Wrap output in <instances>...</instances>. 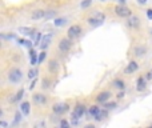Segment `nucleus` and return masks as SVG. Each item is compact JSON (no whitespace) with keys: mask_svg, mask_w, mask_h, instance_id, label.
<instances>
[{"mask_svg":"<svg viewBox=\"0 0 152 128\" xmlns=\"http://www.w3.org/2000/svg\"><path fill=\"white\" fill-rule=\"evenodd\" d=\"M45 15H47V12L43 10H36L34 13H32V19L34 20H39V19H43L45 18Z\"/></svg>","mask_w":152,"mask_h":128,"instance_id":"11","label":"nucleus"},{"mask_svg":"<svg viewBox=\"0 0 152 128\" xmlns=\"http://www.w3.org/2000/svg\"><path fill=\"white\" fill-rule=\"evenodd\" d=\"M67 34H68V37H69V39H75V37H77L79 35L81 34L80 26H77V24H75V26H71Z\"/></svg>","mask_w":152,"mask_h":128,"instance_id":"5","label":"nucleus"},{"mask_svg":"<svg viewBox=\"0 0 152 128\" xmlns=\"http://www.w3.org/2000/svg\"><path fill=\"white\" fill-rule=\"evenodd\" d=\"M137 3H140V4H145V3H147V0H137Z\"/></svg>","mask_w":152,"mask_h":128,"instance_id":"35","label":"nucleus"},{"mask_svg":"<svg viewBox=\"0 0 152 128\" xmlns=\"http://www.w3.org/2000/svg\"><path fill=\"white\" fill-rule=\"evenodd\" d=\"M145 79H148V80H151V79H152V69H151L150 72L147 73V76H145Z\"/></svg>","mask_w":152,"mask_h":128,"instance_id":"33","label":"nucleus"},{"mask_svg":"<svg viewBox=\"0 0 152 128\" xmlns=\"http://www.w3.org/2000/svg\"><path fill=\"white\" fill-rule=\"evenodd\" d=\"M147 18L152 19V10H147Z\"/></svg>","mask_w":152,"mask_h":128,"instance_id":"32","label":"nucleus"},{"mask_svg":"<svg viewBox=\"0 0 152 128\" xmlns=\"http://www.w3.org/2000/svg\"><path fill=\"white\" fill-rule=\"evenodd\" d=\"M137 68H139V64H137L136 61H131V63L128 64V67L126 68V73H132V72H135Z\"/></svg>","mask_w":152,"mask_h":128,"instance_id":"13","label":"nucleus"},{"mask_svg":"<svg viewBox=\"0 0 152 128\" xmlns=\"http://www.w3.org/2000/svg\"><path fill=\"white\" fill-rule=\"evenodd\" d=\"M58 69V61L51 60L50 61V71H56Z\"/></svg>","mask_w":152,"mask_h":128,"instance_id":"23","label":"nucleus"},{"mask_svg":"<svg viewBox=\"0 0 152 128\" xmlns=\"http://www.w3.org/2000/svg\"><path fill=\"white\" fill-rule=\"evenodd\" d=\"M45 58H47V53L43 51L42 53H39V59H37V63H43V61L45 60Z\"/></svg>","mask_w":152,"mask_h":128,"instance_id":"24","label":"nucleus"},{"mask_svg":"<svg viewBox=\"0 0 152 128\" xmlns=\"http://www.w3.org/2000/svg\"><path fill=\"white\" fill-rule=\"evenodd\" d=\"M72 43L69 39H63L60 40V43H59V50L61 51V52H67V51H69V48H71Z\"/></svg>","mask_w":152,"mask_h":128,"instance_id":"8","label":"nucleus"},{"mask_svg":"<svg viewBox=\"0 0 152 128\" xmlns=\"http://www.w3.org/2000/svg\"><path fill=\"white\" fill-rule=\"evenodd\" d=\"M21 76H23L21 71L19 69V68H13V69L10 71L8 79H10V81H12V83H19V81L21 80Z\"/></svg>","mask_w":152,"mask_h":128,"instance_id":"2","label":"nucleus"},{"mask_svg":"<svg viewBox=\"0 0 152 128\" xmlns=\"http://www.w3.org/2000/svg\"><path fill=\"white\" fill-rule=\"evenodd\" d=\"M103 21H104V15H103L102 12H96V15L88 19V23L91 24L92 27H99V26H102Z\"/></svg>","mask_w":152,"mask_h":128,"instance_id":"1","label":"nucleus"},{"mask_svg":"<svg viewBox=\"0 0 152 128\" xmlns=\"http://www.w3.org/2000/svg\"><path fill=\"white\" fill-rule=\"evenodd\" d=\"M68 108H69V105L67 104V103H60V104H56V105H53V112L55 113H64V112H67L68 111Z\"/></svg>","mask_w":152,"mask_h":128,"instance_id":"7","label":"nucleus"},{"mask_svg":"<svg viewBox=\"0 0 152 128\" xmlns=\"http://www.w3.org/2000/svg\"><path fill=\"white\" fill-rule=\"evenodd\" d=\"M23 94H24V89H20V91H19L18 94H16V96L13 97L12 102H19V100L21 99V96H23Z\"/></svg>","mask_w":152,"mask_h":128,"instance_id":"22","label":"nucleus"},{"mask_svg":"<svg viewBox=\"0 0 152 128\" xmlns=\"http://www.w3.org/2000/svg\"><path fill=\"white\" fill-rule=\"evenodd\" d=\"M86 113V107L81 104H79L77 107H75V111L72 112V120H74V124L77 123V120L81 118V116Z\"/></svg>","mask_w":152,"mask_h":128,"instance_id":"3","label":"nucleus"},{"mask_svg":"<svg viewBox=\"0 0 152 128\" xmlns=\"http://www.w3.org/2000/svg\"><path fill=\"white\" fill-rule=\"evenodd\" d=\"M36 75H37V71L36 69H29V72H28V78L29 79H35V78H36Z\"/></svg>","mask_w":152,"mask_h":128,"instance_id":"27","label":"nucleus"},{"mask_svg":"<svg viewBox=\"0 0 152 128\" xmlns=\"http://www.w3.org/2000/svg\"><path fill=\"white\" fill-rule=\"evenodd\" d=\"M53 24H55L56 27H61L66 24V19H56V20L53 21Z\"/></svg>","mask_w":152,"mask_h":128,"instance_id":"21","label":"nucleus"},{"mask_svg":"<svg viewBox=\"0 0 152 128\" xmlns=\"http://www.w3.org/2000/svg\"><path fill=\"white\" fill-rule=\"evenodd\" d=\"M145 89V81H144V78H140L137 80V91H144Z\"/></svg>","mask_w":152,"mask_h":128,"instance_id":"16","label":"nucleus"},{"mask_svg":"<svg viewBox=\"0 0 152 128\" xmlns=\"http://www.w3.org/2000/svg\"><path fill=\"white\" fill-rule=\"evenodd\" d=\"M0 126H1V127H7L8 124L5 123V121H3V120H1V121H0Z\"/></svg>","mask_w":152,"mask_h":128,"instance_id":"34","label":"nucleus"},{"mask_svg":"<svg viewBox=\"0 0 152 128\" xmlns=\"http://www.w3.org/2000/svg\"><path fill=\"white\" fill-rule=\"evenodd\" d=\"M91 3H92V0H83L80 5H81V8H88L91 5Z\"/></svg>","mask_w":152,"mask_h":128,"instance_id":"26","label":"nucleus"},{"mask_svg":"<svg viewBox=\"0 0 152 128\" xmlns=\"http://www.w3.org/2000/svg\"><path fill=\"white\" fill-rule=\"evenodd\" d=\"M104 118H107V110H105V111H100V112L95 116V119H96V120H103Z\"/></svg>","mask_w":152,"mask_h":128,"instance_id":"20","label":"nucleus"},{"mask_svg":"<svg viewBox=\"0 0 152 128\" xmlns=\"http://www.w3.org/2000/svg\"><path fill=\"white\" fill-rule=\"evenodd\" d=\"M123 96H124V92H120V94L118 95V97H120V99H121V97H123Z\"/></svg>","mask_w":152,"mask_h":128,"instance_id":"37","label":"nucleus"},{"mask_svg":"<svg viewBox=\"0 0 152 128\" xmlns=\"http://www.w3.org/2000/svg\"><path fill=\"white\" fill-rule=\"evenodd\" d=\"M119 3H120V4H124V3H126V0H119Z\"/></svg>","mask_w":152,"mask_h":128,"instance_id":"38","label":"nucleus"},{"mask_svg":"<svg viewBox=\"0 0 152 128\" xmlns=\"http://www.w3.org/2000/svg\"><path fill=\"white\" fill-rule=\"evenodd\" d=\"M19 31H20L21 34H24V35H29V36H32V35L35 34V31L32 28H26V27H21Z\"/></svg>","mask_w":152,"mask_h":128,"instance_id":"17","label":"nucleus"},{"mask_svg":"<svg viewBox=\"0 0 152 128\" xmlns=\"http://www.w3.org/2000/svg\"><path fill=\"white\" fill-rule=\"evenodd\" d=\"M53 35L52 34H47V35H43L42 40H40V48L42 50H45V48L48 47V45L51 44V40H52Z\"/></svg>","mask_w":152,"mask_h":128,"instance_id":"6","label":"nucleus"},{"mask_svg":"<svg viewBox=\"0 0 152 128\" xmlns=\"http://www.w3.org/2000/svg\"><path fill=\"white\" fill-rule=\"evenodd\" d=\"M115 87H118L119 89H124V83H123V80H115Z\"/></svg>","mask_w":152,"mask_h":128,"instance_id":"25","label":"nucleus"},{"mask_svg":"<svg viewBox=\"0 0 152 128\" xmlns=\"http://www.w3.org/2000/svg\"><path fill=\"white\" fill-rule=\"evenodd\" d=\"M20 113H21V111L16 113V116H15V118H16V119H15V124H18L19 121H20V119H21V118H20Z\"/></svg>","mask_w":152,"mask_h":128,"instance_id":"31","label":"nucleus"},{"mask_svg":"<svg viewBox=\"0 0 152 128\" xmlns=\"http://www.w3.org/2000/svg\"><path fill=\"white\" fill-rule=\"evenodd\" d=\"M99 112H100V108H99V107H96V105H94V107L89 108V115H92L94 118H95V116H96Z\"/></svg>","mask_w":152,"mask_h":128,"instance_id":"19","label":"nucleus"},{"mask_svg":"<svg viewBox=\"0 0 152 128\" xmlns=\"http://www.w3.org/2000/svg\"><path fill=\"white\" fill-rule=\"evenodd\" d=\"M115 12H116V15L120 16V18H129V16H131V10H129L128 7H126L124 4L118 5V7L115 8Z\"/></svg>","mask_w":152,"mask_h":128,"instance_id":"4","label":"nucleus"},{"mask_svg":"<svg viewBox=\"0 0 152 128\" xmlns=\"http://www.w3.org/2000/svg\"><path fill=\"white\" fill-rule=\"evenodd\" d=\"M145 51H147V48L145 47H136L135 48V55L136 56H143L145 53Z\"/></svg>","mask_w":152,"mask_h":128,"instance_id":"18","label":"nucleus"},{"mask_svg":"<svg viewBox=\"0 0 152 128\" xmlns=\"http://www.w3.org/2000/svg\"><path fill=\"white\" fill-rule=\"evenodd\" d=\"M108 99H110V92H107V91L100 92V94L97 95V97H96V100L99 103H105Z\"/></svg>","mask_w":152,"mask_h":128,"instance_id":"10","label":"nucleus"},{"mask_svg":"<svg viewBox=\"0 0 152 128\" xmlns=\"http://www.w3.org/2000/svg\"><path fill=\"white\" fill-rule=\"evenodd\" d=\"M104 107H105V110H113V108L116 107V104H115V103H107V102H105Z\"/></svg>","mask_w":152,"mask_h":128,"instance_id":"28","label":"nucleus"},{"mask_svg":"<svg viewBox=\"0 0 152 128\" xmlns=\"http://www.w3.org/2000/svg\"><path fill=\"white\" fill-rule=\"evenodd\" d=\"M42 35H40V34H37L36 35V37H35V44H36V45H40V40H42Z\"/></svg>","mask_w":152,"mask_h":128,"instance_id":"29","label":"nucleus"},{"mask_svg":"<svg viewBox=\"0 0 152 128\" xmlns=\"http://www.w3.org/2000/svg\"><path fill=\"white\" fill-rule=\"evenodd\" d=\"M69 126V123L67 120H61L60 121V127H63V128H66V127H68Z\"/></svg>","mask_w":152,"mask_h":128,"instance_id":"30","label":"nucleus"},{"mask_svg":"<svg viewBox=\"0 0 152 128\" xmlns=\"http://www.w3.org/2000/svg\"><path fill=\"white\" fill-rule=\"evenodd\" d=\"M29 110H31V105H29L28 102H23L20 105V111L23 115H28L29 113Z\"/></svg>","mask_w":152,"mask_h":128,"instance_id":"12","label":"nucleus"},{"mask_svg":"<svg viewBox=\"0 0 152 128\" xmlns=\"http://www.w3.org/2000/svg\"><path fill=\"white\" fill-rule=\"evenodd\" d=\"M128 27H132V28H136V27H139V19L136 18V16H131V18L128 19Z\"/></svg>","mask_w":152,"mask_h":128,"instance_id":"14","label":"nucleus"},{"mask_svg":"<svg viewBox=\"0 0 152 128\" xmlns=\"http://www.w3.org/2000/svg\"><path fill=\"white\" fill-rule=\"evenodd\" d=\"M35 83H36V80H34V81H32V84H31V86H29V88H34V87H35Z\"/></svg>","mask_w":152,"mask_h":128,"instance_id":"36","label":"nucleus"},{"mask_svg":"<svg viewBox=\"0 0 152 128\" xmlns=\"http://www.w3.org/2000/svg\"><path fill=\"white\" fill-rule=\"evenodd\" d=\"M37 59H39V58H37V53L35 52L34 50H32L31 52H29V61H31V64H32V65L36 64V63H37Z\"/></svg>","mask_w":152,"mask_h":128,"instance_id":"15","label":"nucleus"},{"mask_svg":"<svg viewBox=\"0 0 152 128\" xmlns=\"http://www.w3.org/2000/svg\"><path fill=\"white\" fill-rule=\"evenodd\" d=\"M34 102L36 103V104H45V103H47V97L42 94H35L34 95Z\"/></svg>","mask_w":152,"mask_h":128,"instance_id":"9","label":"nucleus"}]
</instances>
